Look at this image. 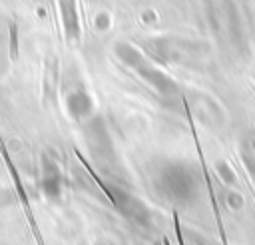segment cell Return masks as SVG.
<instances>
[{
  "instance_id": "cell-1",
  "label": "cell",
  "mask_w": 255,
  "mask_h": 245,
  "mask_svg": "<svg viewBox=\"0 0 255 245\" xmlns=\"http://www.w3.org/2000/svg\"><path fill=\"white\" fill-rule=\"evenodd\" d=\"M159 189L173 201H185L195 193L197 181L191 169L171 163L159 171Z\"/></svg>"
}]
</instances>
